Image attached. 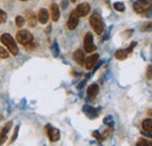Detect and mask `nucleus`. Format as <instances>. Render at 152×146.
Segmentation results:
<instances>
[{
    "label": "nucleus",
    "instance_id": "obj_1",
    "mask_svg": "<svg viewBox=\"0 0 152 146\" xmlns=\"http://www.w3.org/2000/svg\"><path fill=\"white\" fill-rule=\"evenodd\" d=\"M1 42L7 47V49L12 53L13 55H18L19 53V49H18V47H17V43H15V41H14V39L11 36L10 34H7V33H5V34H2L1 35Z\"/></svg>",
    "mask_w": 152,
    "mask_h": 146
},
{
    "label": "nucleus",
    "instance_id": "obj_2",
    "mask_svg": "<svg viewBox=\"0 0 152 146\" xmlns=\"http://www.w3.org/2000/svg\"><path fill=\"white\" fill-rule=\"evenodd\" d=\"M90 26L97 34H102L104 32V25L98 13H93V15L90 17Z\"/></svg>",
    "mask_w": 152,
    "mask_h": 146
},
{
    "label": "nucleus",
    "instance_id": "obj_3",
    "mask_svg": "<svg viewBox=\"0 0 152 146\" xmlns=\"http://www.w3.org/2000/svg\"><path fill=\"white\" fill-rule=\"evenodd\" d=\"M152 8V0H137L133 4V9L137 13H145Z\"/></svg>",
    "mask_w": 152,
    "mask_h": 146
},
{
    "label": "nucleus",
    "instance_id": "obj_4",
    "mask_svg": "<svg viewBox=\"0 0 152 146\" xmlns=\"http://www.w3.org/2000/svg\"><path fill=\"white\" fill-rule=\"evenodd\" d=\"M15 40H17L19 43H21V45H27V43H29V42L33 41V35H32V33L28 32V31H19V32L17 33Z\"/></svg>",
    "mask_w": 152,
    "mask_h": 146
},
{
    "label": "nucleus",
    "instance_id": "obj_5",
    "mask_svg": "<svg viewBox=\"0 0 152 146\" xmlns=\"http://www.w3.org/2000/svg\"><path fill=\"white\" fill-rule=\"evenodd\" d=\"M84 50L88 53L96 50V46L94 45V37L91 33H87L84 36Z\"/></svg>",
    "mask_w": 152,
    "mask_h": 146
},
{
    "label": "nucleus",
    "instance_id": "obj_6",
    "mask_svg": "<svg viewBox=\"0 0 152 146\" xmlns=\"http://www.w3.org/2000/svg\"><path fill=\"white\" fill-rule=\"evenodd\" d=\"M46 132H47V134H48L50 142H57V140L60 139V131H58L57 128H52V125L48 124V125L46 126Z\"/></svg>",
    "mask_w": 152,
    "mask_h": 146
},
{
    "label": "nucleus",
    "instance_id": "obj_7",
    "mask_svg": "<svg viewBox=\"0 0 152 146\" xmlns=\"http://www.w3.org/2000/svg\"><path fill=\"white\" fill-rule=\"evenodd\" d=\"M78 19H80V15H78V13L75 11H73L72 12V14H70V17H69V20H68V28L70 29V31H74L76 27H77V25H78Z\"/></svg>",
    "mask_w": 152,
    "mask_h": 146
},
{
    "label": "nucleus",
    "instance_id": "obj_8",
    "mask_svg": "<svg viewBox=\"0 0 152 146\" xmlns=\"http://www.w3.org/2000/svg\"><path fill=\"white\" fill-rule=\"evenodd\" d=\"M76 12L78 13L80 17H86L89 14L90 12V5L88 2H83V4H80L76 8Z\"/></svg>",
    "mask_w": 152,
    "mask_h": 146
},
{
    "label": "nucleus",
    "instance_id": "obj_9",
    "mask_svg": "<svg viewBox=\"0 0 152 146\" xmlns=\"http://www.w3.org/2000/svg\"><path fill=\"white\" fill-rule=\"evenodd\" d=\"M97 60H98V55L97 54H94L91 55V56H89L88 58H86V61H84V64H86V68L88 69V70H91L94 67H95L96 62H97Z\"/></svg>",
    "mask_w": 152,
    "mask_h": 146
},
{
    "label": "nucleus",
    "instance_id": "obj_10",
    "mask_svg": "<svg viewBox=\"0 0 152 146\" xmlns=\"http://www.w3.org/2000/svg\"><path fill=\"white\" fill-rule=\"evenodd\" d=\"M73 57H74V60H75V62L77 64H80V66H83L84 64L86 56H84V53H83L82 49H77L75 53H74V55H73Z\"/></svg>",
    "mask_w": 152,
    "mask_h": 146
},
{
    "label": "nucleus",
    "instance_id": "obj_11",
    "mask_svg": "<svg viewBox=\"0 0 152 146\" xmlns=\"http://www.w3.org/2000/svg\"><path fill=\"white\" fill-rule=\"evenodd\" d=\"M48 19H49V13H48V11H47V9H45V8H41L38 13L39 22H40V23H42V25H45V23H47Z\"/></svg>",
    "mask_w": 152,
    "mask_h": 146
},
{
    "label": "nucleus",
    "instance_id": "obj_12",
    "mask_svg": "<svg viewBox=\"0 0 152 146\" xmlns=\"http://www.w3.org/2000/svg\"><path fill=\"white\" fill-rule=\"evenodd\" d=\"M50 15H52L53 21H57L58 18H60V9H58V6L56 4H52V6H50Z\"/></svg>",
    "mask_w": 152,
    "mask_h": 146
},
{
    "label": "nucleus",
    "instance_id": "obj_13",
    "mask_svg": "<svg viewBox=\"0 0 152 146\" xmlns=\"http://www.w3.org/2000/svg\"><path fill=\"white\" fill-rule=\"evenodd\" d=\"M83 111H84V112L88 115V117H90V118H95V117H97V115L99 113V110L94 109V108L88 107V105H84Z\"/></svg>",
    "mask_w": 152,
    "mask_h": 146
},
{
    "label": "nucleus",
    "instance_id": "obj_14",
    "mask_svg": "<svg viewBox=\"0 0 152 146\" xmlns=\"http://www.w3.org/2000/svg\"><path fill=\"white\" fill-rule=\"evenodd\" d=\"M98 91H99V89H98V85H97V84H91V85H89V87H88L87 93H88V96H89V97L94 98L96 95L98 93Z\"/></svg>",
    "mask_w": 152,
    "mask_h": 146
},
{
    "label": "nucleus",
    "instance_id": "obj_15",
    "mask_svg": "<svg viewBox=\"0 0 152 146\" xmlns=\"http://www.w3.org/2000/svg\"><path fill=\"white\" fill-rule=\"evenodd\" d=\"M142 126H143V130L146 131V132H152V119H145L143 120L142 123Z\"/></svg>",
    "mask_w": 152,
    "mask_h": 146
},
{
    "label": "nucleus",
    "instance_id": "obj_16",
    "mask_svg": "<svg viewBox=\"0 0 152 146\" xmlns=\"http://www.w3.org/2000/svg\"><path fill=\"white\" fill-rule=\"evenodd\" d=\"M115 56H116V58H117V60H121V61H122V60H125V58H126L128 53H126V50L121 49V50H117V52H116Z\"/></svg>",
    "mask_w": 152,
    "mask_h": 146
},
{
    "label": "nucleus",
    "instance_id": "obj_17",
    "mask_svg": "<svg viewBox=\"0 0 152 146\" xmlns=\"http://www.w3.org/2000/svg\"><path fill=\"white\" fill-rule=\"evenodd\" d=\"M136 145L137 146H152V142L151 140H146V139H139Z\"/></svg>",
    "mask_w": 152,
    "mask_h": 146
},
{
    "label": "nucleus",
    "instance_id": "obj_18",
    "mask_svg": "<svg viewBox=\"0 0 152 146\" xmlns=\"http://www.w3.org/2000/svg\"><path fill=\"white\" fill-rule=\"evenodd\" d=\"M114 7H115V9L118 11V12H123V11L125 9V6H124L123 2H115Z\"/></svg>",
    "mask_w": 152,
    "mask_h": 146
},
{
    "label": "nucleus",
    "instance_id": "obj_19",
    "mask_svg": "<svg viewBox=\"0 0 152 146\" xmlns=\"http://www.w3.org/2000/svg\"><path fill=\"white\" fill-rule=\"evenodd\" d=\"M104 124H105V125H109V126H113V125H114V119H113V117H111V116L105 117V118H104Z\"/></svg>",
    "mask_w": 152,
    "mask_h": 146
},
{
    "label": "nucleus",
    "instance_id": "obj_20",
    "mask_svg": "<svg viewBox=\"0 0 152 146\" xmlns=\"http://www.w3.org/2000/svg\"><path fill=\"white\" fill-rule=\"evenodd\" d=\"M15 22H17V26L18 27H22L23 23H25V19L19 15V17H17V19H15Z\"/></svg>",
    "mask_w": 152,
    "mask_h": 146
},
{
    "label": "nucleus",
    "instance_id": "obj_21",
    "mask_svg": "<svg viewBox=\"0 0 152 146\" xmlns=\"http://www.w3.org/2000/svg\"><path fill=\"white\" fill-rule=\"evenodd\" d=\"M6 19H7V15H6V13H5L4 11H1V9H0V25L5 23Z\"/></svg>",
    "mask_w": 152,
    "mask_h": 146
},
{
    "label": "nucleus",
    "instance_id": "obj_22",
    "mask_svg": "<svg viewBox=\"0 0 152 146\" xmlns=\"http://www.w3.org/2000/svg\"><path fill=\"white\" fill-rule=\"evenodd\" d=\"M0 57H1V58L8 57V52H7L5 48H2V47H0Z\"/></svg>",
    "mask_w": 152,
    "mask_h": 146
},
{
    "label": "nucleus",
    "instance_id": "obj_23",
    "mask_svg": "<svg viewBox=\"0 0 152 146\" xmlns=\"http://www.w3.org/2000/svg\"><path fill=\"white\" fill-rule=\"evenodd\" d=\"M28 17H29V19H28L29 26H31V27H34V26H35V18H34V15L32 17V14H28Z\"/></svg>",
    "mask_w": 152,
    "mask_h": 146
},
{
    "label": "nucleus",
    "instance_id": "obj_24",
    "mask_svg": "<svg viewBox=\"0 0 152 146\" xmlns=\"http://www.w3.org/2000/svg\"><path fill=\"white\" fill-rule=\"evenodd\" d=\"M52 50H53V54L55 55V56L58 55V47H57L56 42H54V43H53V48H52Z\"/></svg>",
    "mask_w": 152,
    "mask_h": 146
},
{
    "label": "nucleus",
    "instance_id": "obj_25",
    "mask_svg": "<svg viewBox=\"0 0 152 146\" xmlns=\"http://www.w3.org/2000/svg\"><path fill=\"white\" fill-rule=\"evenodd\" d=\"M146 76L149 80H152V64L148 67V70H146Z\"/></svg>",
    "mask_w": 152,
    "mask_h": 146
},
{
    "label": "nucleus",
    "instance_id": "obj_26",
    "mask_svg": "<svg viewBox=\"0 0 152 146\" xmlns=\"http://www.w3.org/2000/svg\"><path fill=\"white\" fill-rule=\"evenodd\" d=\"M18 131H19V128L17 126V128H15V132H14V134H13V137H12V139H11V142H14V140L17 139V134H18Z\"/></svg>",
    "mask_w": 152,
    "mask_h": 146
},
{
    "label": "nucleus",
    "instance_id": "obj_27",
    "mask_svg": "<svg viewBox=\"0 0 152 146\" xmlns=\"http://www.w3.org/2000/svg\"><path fill=\"white\" fill-rule=\"evenodd\" d=\"M148 113H149V115H151V116H152V110H150V111H149Z\"/></svg>",
    "mask_w": 152,
    "mask_h": 146
},
{
    "label": "nucleus",
    "instance_id": "obj_28",
    "mask_svg": "<svg viewBox=\"0 0 152 146\" xmlns=\"http://www.w3.org/2000/svg\"><path fill=\"white\" fill-rule=\"evenodd\" d=\"M70 1H72V2H75L76 0H70Z\"/></svg>",
    "mask_w": 152,
    "mask_h": 146
},
{
    "label": "nucleus",
    "instance_id": "obj_29",
    "mask_svg": "<svg viewBox=\"0 0 152 146\" xmlns=\"http://www.w3.org/2000/svg\"><path fill=\"white\" fill-rule=\"evenodd\" d=\"M2 143H4V142H1V140H0V145H1V144H2Z\"/></svg>",
    "mask_w": 152,
    "mask_h": 146
},
{
    "label": "nucleus",
    "instance_id": "obj_30",
    "mask_svg": "<svg viewBox=\"0 0 152 146\" xmlns=\"http://www.w3.org/2000/svg\"><path fill=\"white\" fill-rule=\"evenodd\" d=\"M21 1H27V0H21Z\"/></svg>",
    "mask_w": 152,
    "mask_h": 146
}]
</instances>
